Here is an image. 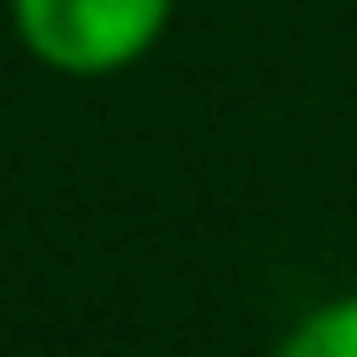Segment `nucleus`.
<instances>
[{"label": "nucleus", "instance_id": "obj_2", "mask_svg": "<svg viewBox=\"0 0 357 357\" xmlns=\"http://www.w3.org/2000/svg\"><path fill=\"white\" fill-rule=\"evenodd\" d=\"M284 357H357V291H337L311 305L284 331Z\"/></svg>", "mask_w": 357, "mask_h": 357}, {"label": "nucleus", "instance_id": "obj_1", "mask_svg": "<svg viewBox=\"0 0 357 357\" xmlns=\"http://www.w3.org/2000/svg\"><path fill=\"white\" fill-rule=\"evenodd\" d=\"M26 60L66 79H113L166 40L172 0H7Z\"/></svg>", "mask_w": 357, "mask_h": 357}]
</instances>
